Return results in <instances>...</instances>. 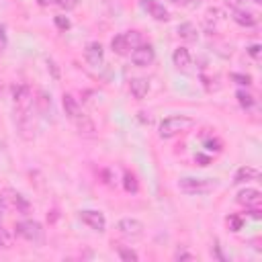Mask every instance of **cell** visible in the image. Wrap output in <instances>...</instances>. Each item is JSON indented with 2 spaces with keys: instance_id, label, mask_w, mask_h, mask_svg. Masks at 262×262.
<instances>
[{
  "instance_id": "1",
  "label": "cell",
  "mask_w": 262,
  "mask_h": 262,
  "mask_svg": "<svg viewBox=\"0 0 262 262\" xmlns=\"http://www.w3.org/2000/svg\"><path fill=\"white\" fill-rule=\"evenodd\" d=\"M194 125V119L188 117V115H172V117H166L160 127H158V133L162 139H170L182 131H188L190 127Z\"/></svg>"
},
{
  "instance_id": "2",
  "label": "cell",
  "mask_w": 262,
  "mask_h": 262,
  "mask_svg": "<svg viewBox=\"0 0 262 262\" xmlns=\"http://www.w3.org/2000/svg\"><path fill=\"white\" fill-rule=\"evenodd\" d=\"M178 188L184 194H207L217 188V182L213 178H196V176H184L178 180Z\"/></svg>"
},
{
  "instance_id": "3",
  "label": "cell",
  "mask_w": 262,
  "mask_h": 262,
  "mask_svg": "<svg viewBox=\"0 0 262 262\" xmlns=\"http://www.w3.org/2000/svg\"><path fill=\"white\" fill-rule=\"evenodd\" d=\"M14 229H16V235H20V237L27 239V242L37 244V242L43 239V227H41V223H37V221H33V219L18 221Z\"/></svg>"
},
{
  "instance_id": "4",
  "label": "cell",
  "mask_w": 262,
  "mask_h": 262,
  "mask_svg": "<svg viewBox=\"0 0 262 262\" xmlns=\"http://www.w3.org/2000/svg\"><path fill=\"white\" fill-rule=\"evenodd\" d=\"M117 229H119V233L123 235V237H127V239H139L141 235H143V223L139 221V219H133V217H125V219H121L119 223H117Z\"/></svg>"
},
{
  "instance_id": "5",
  "label": "cell",
  "mask_w": 262,
  "mask_h": 262,
  "mask_svg": "<svg viewBox=\"0 0 262 262\" xmlns=\"http://www.w3.org/2000/svg\"><path fill=\"white\" fill-rule=\"evenodd\" d=\"M154 59H156V51L149 43H141L131 51V61L137 68H147L149 63H154Z\"/></svg>"
},
{
  "instance_id": "6",
  "label": "cell",
  "mask_w": 262,
  "mask_h": 262,
  "mask_svg": "<svg viewBox=\"0 0 262 262\" xmlns=\"http://www.w3.org/2000/svg\"><path fill=\"white\" fill-rule=\"evenodd\" d=\"M80 219H82V223H86L90 229H94L98 233H102L104 227H106V219H104V215L100 211H92V209L80 211Z\"/></svg>"
},
{
  "instance_id": "7",
  "label": "cell",
  "mask_w": 262,
  "mask_h": 262,
  "mask_svg": "<svg viewBox=\"0 0 262 262\" xmlns=\"http://www.w3.org/2000/svg\"><path fill=\"white\" fill-rule=\"evenodd\" d=\"M61 104H63V111H66V115L74 121V123H80L82 119H86V115H84V111H82V106H80V102L72 96V94H63V100H61Z\"/></svg>"
},
{
  "instance_id": "8",
  "label": "cell",
  "mask_w": 262,
  "mask_h": 262,
  "mask_svg": "<svg viewBox=\"0 0 262 262\" xmlns=\"http://www.w3.org/2000/svg\"><path fill=\"white\" fill-rule=\"evenodd\" d=\"M235 199H237V203L244 205L246 209L260 207V203H262V194H260V190H256V188H244V190L237 192Z\"/></svg>"
},
{
  "instance_id": "9",
  "label": "cell",
  "mask_w": 262,
  "mask_h": 262,
  "mask_svg": "<svg viewBox=\"0 0 262 262\" xmlns=\"http://www.w3.org/2000/svg\"><path fill=\"white\" fill-rule=\"evenodd\" d=\"M84 57L86 61L92 66V68H98L102 63V57H104V51H102V45L98 41H92L86 45V51H84Z\"/></svg>"
},
{
  "instance_id": "10",
  "label": "cell",
  "mask_w": 262,
  "mask_h": 262,
  "mask_svg": "<svg viewBox=\"0 0 262 262\" xmlns=\"http://www.w3.org/2000/svg\"><path fill=\"white\" fill-rule=\"evenodd\" d=\"M12 98H14V102L23 111H29V102H31V90H29V86H25V84L12 86Z\"/></svg>"
},
{
  "instance_id": "11",
  "label": "cell",
  "mask_w": 262,
  "mask_h": 262,
  "mask_svg": "<svg viewBox=\"0 0 262 262\" xmlns=\"http://www.w3.org/2000/svg\"><path fill=\"white\" fill-rule=\"evenodd\" d=\"M172 61H174V66H176L178 70H182V72H186V70L192 66V57H190V53H188L186 47H178V49H174V53H172Z\"/></svg>"
},
{
  "instance_id": "12",
  "label": "cell",
  "mask_w": 262,
  "mask_h": 262,
  "mask_svg": "<svg viewBox=\"0 0 262 262\" xmlns=\"http://www.w3.org/2000/svg\"><path fill=\"white\" fill-rule=\"evenodd\" d=\"M147 90H149V82L145 78H131L129 80V92L133 94V98H137V100L145 98Z\"/></svg>"
},
{
  "instance_id": "13",
  "label": "cell",
  "mask_w": 262,
  "mask_h": 262,
  "mask_svg": "<svg viewBox=\"0 0 262 262\" xmlns=\"http://www.w3.org/2000/svg\"><path fill=\"white\" fill-rule=\"evenodd\" d=\"M260 176V172L254 168V166H242L235 170L233 174V182L235 184H242V182H250V180H256Z\"/></svg>"
},
{
  "instance_id": "14",
  "label": "cell",
  "mask_w": 262,
  "mask_h": 262,
  "mask_svg": "<svg viewBox=\"0 0 262 262\" xmlns=\"http://www.w3.org/2000/svg\"><path fill=\"white\" fill-rule=\"evenodd\" d=\"M145 10H147L149 16H154L156 20H168V18H170V14H168V10L164 8V4H160V2H156V0H145Z\"/></svg>"
},
{
  "instance_id": "15",
  "label": "cell",
  "mask_w": 262,
  "mask_h": 262,
  "mask_svg": "<svg viewBox=\"0 0 262 262\" xmlns=\"http://www.w3.org/2000/svg\"><path fill=\"white\" fill-rule=\"evenodd\" d=\"M111 49H113L117 55H127V53L133 51L131 45H129V41H127V37H125V33L113 37V41H111Z\"/></svg>"
},
{
  "instance_id": "16",
  "label": "cell",
  "mask_w": 262,
  "mask_h": 262,
  "mask_svg": "<svg viewBox=\"0 0 262 262\" xmlns=\"http://www.w3.org/2000/svg\"><path fill=\"white\" fill-rule=\"evenodd\" d=\"M233 20L239 27H254L258 23V16L250 10H233Z\"/></svg>"
},
{
  "instance_id": "17",
  "label": "cell",
  "mask_w": 262,
  "mask_h": 262,
  "mask_svg": "<svg viewBox=\"0 0 262 262\" xmlns=\"http://www.w3.org/2000/svg\"><path fill=\"white\" fill-rule=\"evenodd\" d=\"M178 37L190 43V41H196L199 31H196V27L192 23H182V25H178Z\"/></svg>"
},
{
  "instance_id": "18",
  "label": "cell",
  "mask_w": 262,
  "mask_h": 262,
  "mask_svg": "<svg viewBox=\"0 0 262 262\" xmlns=\"http://www.w3.org/2000/svg\"><path fill=\"white\" fill-rule=\"evenodd\" d=\"M123 186H125V190H127V192H133V194L139 190V184H137V178H135V174H133V172H129V170H127V172L123 174Z\"/></svg>"
},
{
  "instance_id": "19",
  "label": "cell",
  "mask_w": 262,
  "mask_h": 262,
  "mask_svg": "<svg viewBox=\"0 0 262 262\" xmlns=\"http://www.w3.org/2000/svg\"><path fill=\"white\" fill-rule=\"evenodd\" d=\"M8 194H10L8 199H10L12 207H16V209H18V211H23V213H27V211H29V201H27L23 194H18V192H12V190H10Z\"/></svg>"
},
{
  "instance_id": "20",
  "label": "cell",
  "mask_w": 262,
  "mask_h": 262,
  "mask_svg": "<svg viewBox=\"0 0 262 262\" xmlns=\"http://www.w3.org/2000/svg\"><path fill=\"white\" fill-rule=\"evenodd\" d=\"M117 254H119V258H121L123 262H137V260H139L137 252L131 250V248H125V246H121V248L117 250Z\"/></svg>"
},
{
  "instance_id": "21",
  "label": "cell",
  "mask_w": 262,
  "mask_h": 262,
  "mask_svg": "<svg viewBox=\"0 0 262 262\" xmlns=\"http://www.w3.org/2000/svg\"><path fill=\"white\" fill-rule=\"evenodd\" d=\"M235 98H237L239 106H244V108H250L254 104V96L250 92H246V90H237L235 92Z\"/></svg>"
},
{
  "instance_id": "22",
  "label": "cell",
  "mask_w": 262,
  "mask_h": 262,
  "mask_svg": "<svg viewBox=\"0 0 262 262\" xmlns=\"http://www.w3.org/2000/svg\"><path fill=\"white\" fill-rule=\"evenodd\" d=\"M227 223H229V229H231V231H239L242 225H244V219H242L239 215H229V217H227Z\"/></svg>"
},
{
  "instance_id": "23",
  "label": "cell",
  "mask_w": 262,
  "mask_h": 262,
  "mask_svg": "<svg viewBox=\"0 0 262 262\" xmlns=\"http://www.w3.org/2000/svg\"><path fill=\"white\" fill-rule=\"evenodd\" d=\"M231 78H233L237 84H242V86H250V84H252V78H250V76H244V74H231Z\"/></svg>"
},
{
  "instance_id": "24",
  "label": "cell",
  "mask_w": 262,
  "mask_h": 262,
  "mask_svg": "<svg viewBox=\"0 0 262 262\" xmlns=\"http://www.w3.org/2000/svg\"><path fill=\"white\" fill-rule=\"evenodd\" d=\"M205 147H207L209 151H213V149H215V151H221V141H219V139H207V141H205Z\"/></svg>"
},
{
  "instance_id": "25",
  "label": "cell",
  "mask_w": 262,
  "mask_h": 262,
  "mask_svg": "<svg viewBox=\"0 0 262 262\" xmlns=\"http://www.w3.org/2000/svg\"><path fill=\"white\" fill-rule=\"evenodd\" d=\"M55 25H57L61 31H68V29L72 27V23H70L66 16H55Z\"/></svg>"
},
{
  "instance_id": "26",
  "label": "cell",
  "mask_w": 262,
  "mask_h": 262,
  "mask_svg": "<svg viewBox=\"0 0 262 262\" xmlns=\"http://www.w3.org/2000/svg\"><path fill=\"white\" fill-rule=\"evenodd\" d=\"M174 258H176V260H194V254H190V252H186V250H178V252L174 254Z\"/></svg>"
},
{
  "instance_id": "27",
  "label": "cell",
  "mask_w": 262,
  "mask_h": 262,
  "mask_svg": "<svg viewBox=\"0 0 262 262\" xmlns=\"http://www.w3.org/2000/svg\"><path fill=\"white\" fill-rule=\"evenodd\" d=\"M47 68L51 70V76H53V80H59V70H57V63H55L53 59H47Z\"/></svg>"
},
{
  "instance_id": "28",
  "label": "cell",
  "mask_w": 262,
  "mask_h": 262,
  "mask_svg": "<svg viewBox=\"0 0 262 262\" xmlns=\"http://www.w3.org/2000/svg\"><path fill=\"white\" fill-rule=\"evenodd\" d=\"M61 8H66V10H72V8H76V4H78V0H55Z\"/></svg>"
},
{
  "instance_id": "29",
  "label": "cell",
  "mask_w": 262,
  "mask_h": 262,
  "mask_svg": "<svg viewBox=\"0 0 262 262\" xmlns=\"http://www.w3.org/2000/svg\"><path fill=\"white\" fill-rule=\"evenodd\" d=\"M10 244V235L6 233V229L0 225V246H8Z\"/></svg>"
},
{
  "instance_id": "30",
  "label": "cell",
  "mask_w": 262,
  "mask_h": 262,
  "mask_svg": "<svg viewBox=\"0 0 262 262\" xmlns=\"http://www.w3.org/2000/svg\"><path fill=\"white\" fill-rule=\"evenodd\" d=\"M6 43H8V39H6L4 27H0V51H4V49H6Z\"/></svg>"
},
{
  "instance_id": "31",
  "label": "cell",
  "mask_w": 262,
  "mask_h": 262,
  "mask_svg": "<svg viewBox=\"0 0 262 262\" xmlns=\"http://www.w3.org/2000/svg\"><path fill=\"white\" fill-rule=\"evenodd\" d=\"M248 215H250L252 219H256V221H258V219L262 217V215H260V209H258V207H252V209H248Z\"/></svg>"
},
{
  "instance_id": "32",
  "label": "cell",
  "mask_w": 262,
  "mask_h": 262,
  "mask_svg": "<svg viewBox=\"0 0 262 262\" xmlns=\"http://www.w3.org/2000/svg\"><path fill=\"white\" fill-rule=\"evenodd\" d=\"M194 160H196L201 166H209V158H207V156H203V154H196V158H194Z\"/></svg>"
},
{
  "instance_id": "33",
  "label": "cell",
  "mask_w": 262,
  "mask_h": 262,
  "mask_svg": "<svg viewBox=\"0 0 262 262\" xmlns=\"http://www.w3.org/2000/svg\"><path fill=\"white\" fill-rule=\"evenodd\" d=\"M248 53L254 55V57H258V53H260V45H250V47H248Z\"/></svg>"
},
{
  "instance_id": "34",
  "label": "cell",
  "mask_w": 262,
  "mask_h": 262,
  "mask_svg": "<svg viewBox=\"0 0 262 262\" xmlns=\"http://www.w3.org/2000/svg\"><path fill=\"white\" fill-rule=\"evenodd\" d=\"M145 115H147V113H143V111H141V113H139V119H141L143 123H149L151 119H149V117H145Z\"/></svg>"
},
{
  "instance_id": "35",
  "label": "cell",
  "mask_w": 262,
  "mask_h": 262,
  "mask_svg": "<svg viewBox=\"0 0 262 262\" xmlns=\"http://www.w3.org/2000/svg\"><path fill=\"white\" fill-rule=\"evenodd\" d=\"M2 217H4V203H2V199H0V221H2Z\"/></svg>"
},
{
  "instance_id": "36",
  "label": "cell",
  "mask_w": 262,
  "mask_h": 262,
  "mask_svg": "<svg viewBox=\"0 0 262 262\" xmlns=\"http://www.w3.org/2000/svg\"><path fill=\"white\" fill-rule=\"evenodd\" d=\"M172 2H174V4H188L190 0H172Z\"/></svg>"
},
{
  "instance_id": "37",
  "label": "cell",
  "mask_w": 262,
  "mask_h": 262,
  "mask_svg": "<svg viewBox=\"0 0 262 262\" xmlns=\"http://www.w3.org/2000/svg\"><path fill=\"white\" fill-rule=\"evenodd\" d=\"M39 4H41V6H47V4H49V0H39Z\"/></svg>"
},
{
  "instance_id": "38",
  "label": "cell",
  "mask_w": 262,
  "mask_h": 262,
  "mask_svg": "<svg viewBox=\"0 0 262 262\" xmlns=\"http://www.w3.org/2000/svg\"><path fill=\"white\" fill-rule=\"evenodd\" d=\"M254 2H260V0H254Z\"/></svg>"
},
{
  "instance_id": "39",
  "label": "cell",
  "mask_w": 262,
  "mask_h": 262,
  "mask_svg": "<svg viewBox=\"0 0 262 262\" xmlns=\"http://www.w3.org/2000/svg\"><path fill=\"white\" fill-rule=\"evenodd\" d=\"M0 248H2V246H0Z\"/></svg>"
}]
</instances>
